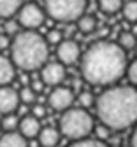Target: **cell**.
I'll use <instances>...</instances> for the list:
<instances>
[{
  "label": "cell",
  "instance_id": "cell-12",
  "mask_svg": "<svg viewBox=\"0 0 137 147\" xmlns=\"http://www.w3.org/2000/svg\"><path fill=\"white\" fill-rule=\"evenodd\" d=\"M16 77V65L11 58L0 54V86H9Z\"/></svg>",
  "mask_w": 137,
  "mask_h": 147
},
{
  "label": "cell",
  "instance_id": "cell-11",
  "mask_svg": "<svg viewBox=\"0 0 137 147\" xmlns=\"http://www.w3.org/2000/svg\"><path fill=\"white\" fill-rule=\"evenodd\" d=\"M42 126H41V119L35 117L33 114H28L25 117L19 119V126H18V131L25 135L27 138H37L39 133H41Z\"/></svg>",
  "mask_w": 137,
  "mask_h": 147
},
{
  "label": "cell",
  "instance_id": "cell-7",
  "mask_svg": "<svg viewBox=\"0 0 137 147\" xmlns=\"http://www.w3.org/2000/svg\"><path fill=\"white\" fill-rule=\"evenodd\" d=\"M72 103H74V91L67 86L53 88L48 96V105L53 110H58V112H65L67 109L72 107Z\"/></svg>",
  "mask_w": 137,
  "mask_h": 147
},
{
  "label": "cell",
  "instance_id": "cell-9",
  "mask_svg": "<svg viewBox=\"0 0 137 147\" xmlns=\"http://www.w3.org/2000/svg\"><path fill=\"white\" fill-rule=\"evenodd\" d=\"M81 47L74 39H63L60 44L56 46V58L58 61H62L65 67L74 65L77 61H81Z\"/></svg>",
  "mask_w": 137,
  "mask_h": 147
},
{
  "label": "cell",
  "instance_id": "cell-4",
  "mask_svg": "<svg viewBox=\"0 0 137 147\" xmlns=\"http://www.w3.org/2000/svg\"><path fill=\"white\" fill-rule=\"evenodd\" d=\"M58 130L63 137L70 140H81V138H88L95 131V121L93 116L88 112V109L70 107L65 112H62Z\"/></svg>",
  "mask_w": 137,
  "mask_h": 147
},
{
  "label": "cell",
  "instance_id": "cell-29",
  "mask_svg": "<svg viewBox=\"0 0 137 147\" xmlns=\"http://www.w3.org/2000/svg\"><path fill=\"white\" fill-rule=\"evenodd\" d=\"M11 44H12L11 35H7L5 32H4V33H0V51H4V49H11Z\"/></svg>",
  "mask_w": 137,
  "mask_h": 147
},
{
  "label": "cell",
  "instance_id": "cell-24",
  "mask_svg": "<svg viewBox=\"0 0 137 147\" xmlns=\"http://www.w3.org/2000/svg\"><path fill=\"white\" fill-rule=\"evenodd\" d=\"M46 40H48V44H53V46H58L62 40H63V33L60 32V30H56V28H53V30H49L48 33H46Z\"/></svg>",
  "mask_w": 137,
  "mask_h": 147
},
{
  "label": "cell",
  "instance_id": "cell-15",
  "mask_svg": "<svg viewBox=\"0 0 137 147\" xmlns=\"http://www.w3.org/2000/svg\"><path fill=\"white\" fill-rule=\"evenodd\" d=\"M23 5V0H0V20H11Z\"/></svg>",
  "mask_w": 137,
  "mask_h": 147
},
{
  "label": "cell",
  "instance_id": "cell-18",
  "mask_svg": "<svg viewBox=\"0 0 137 147\" xmlns=\"http://www.w3.org/2000/svg\"><path fill=\"white\" fill-rule=\"evenodd\" d=\"M67 147H109L106 144V140H100V138H81V140H72V144H69Z\"/></svg>",
  "mask_w": 137,
  "mask_h": 147
},
{
  "label": "cell",
  "instance_id": "cell-8",
  "mask_svg": "<svg viewBox=\"0 0 137 147\" xmlns=\"http://www.w3.org/2000/svg\"><path fill=\"white\" fill-rule=\"evenodd\" d=\"M65 77H67V68L62 61H48L41 68V79L46 86H51V88L62 86Z\"/></svg>",
  "mask_w": 137,
  "mask_h": 147
},
{
  "label": "cell",
  "instance_id": "cell-16",
  "mask_svg": "<svg viewBox=\"0 0 137 147\" xmlns=\"http://www.w3.org/2000/svg\"><path fill=\"white\" fill-rule=\"evenodd\" d=\"M76 25H77V30L81 33H85V35H90V33H93L97 30V20L91 14H83L79 20L76 21Z\"/></svg>",
  "mask_w": 137,
  "mask_h": 147
},
{
  "label": "cell",
  "instance_id": "cell-27",
  "mask_svg": "<svg viewBox=\"0 0 137 147\" xmlns=\"http://www.w3.org/2000/svg\"><path fill=\"white\" fill-rule=\"evenodd\" d=\"M30 114H33L35 117H39V119H42L44 116H46V107L42 105V103H33L32 105V112Z\"/></svg>",
  "mask_w": 137,
  "mask_h": 147
},
{
  "label": "cell",
  "instance_id": "cell-23",
  "mask_svg": "<svg viewBox=\"0 0 137 147\" xmlns=\"http://www.w3.org/2000/svg\"><path fill=\"white\" fill-rule=\"evenodd\" d=\"M77 102H79V107H83V109H90V107H95L97 98L93 96L91 91H81L79 96H77Z\"/></svg>",
  "mask_w": 137,
  "mask_h": 147
},
{
  "label": "cell",
  "instance_id": "cell-21",
  "mask_svg": "<svg viewBox=\"0 0 137 147\" xmlns=\"http://www.w3.org/2000/svg\"><path fill=\"white\" fill-rule=\"evenodd\" d=\"M2 128H4V131H16L18 130V126H19V119L18 116L12 112V114H4L2 117Z\"/></svg>",
  "mask_w": 137,
  "mask_h": 147
},
{
  "label": "cell",
  "instance_id": "cell-31",
  "mask_svg": "<svg viewBox=\"0 0 137 147\" xmlns=\"http://www.w3.org/2000/svg\"><path fill=\"white\" fill-rule=\"evenodd\" d=\"M130 147H137V126L134 128V131H132V135H130Z\"/></svg>",
  "mask_w": 137,
  "mask_h": 147
},
{
  "label": "cell",
  "instance_id": "cell-14",
  "mask_svg": "<svg viewBox=\"0 0 137 147\" xmlns=\"http://www.w3.org/2000/svg\"><path fill=\"white\" fill-rule=\"evenodd\" d=\"M0 147H28V138L16 131H5L0 137Z\"/></svg>",
  "mask_w": 137,
  "mask_h": 147
},
{
  "label": "cell",
  "instance_id": "cell-22",
  "mask_svg": "<svg viewBox=\"0 0 137 147\" xmlns=\"http://www.w3.org/2000/svg\"><path fill=\"white\" fill-rule=\"evenodd\" d=\"M19 98H21V103H25V105H33L37 93L33 91L32 86H25V88L19 89Z\"/></svg>",
  "mask_w": 137,
  "mask_h": 147
},
{
  "label": "cell",
  "instance_id": "cell-26",
  "mask_svg": "<svg viewBox=\"0 0 137 147\" xmlns=\"http://www.w3.org/2000/svg\"><path fill=\"white\" fill-rule=\"evenodd\" d=\"M111 128H107L106 124H95V135H97V138H100V140H107L109 138V135H111Z\"/></svg>",
  "mask_w": 137,
  "mask_h": 147
},
{
  "label": "cell",
  "instance_id": "cell-32",
  "mask_svg": "<svg viewBox=\"0 0 137 147\" xmlns=\"http://www.w3.org/2000/svg\"><path fill=\"white\" fill-rule=\"evenodd\" d=\"M0 128H2V123H0Z\"/></svg>",
  "mask_w": 137,
  "mask_h": 147
},
{
  "label": "cell",
  "instance_id": "cell-30",
  "mask_svg": "<svg viewBox=\"0 0 137 147\" xmlns=\"http://www.w3.org/2000/svg\"><path fill=\"white\" fill-rule=\"evenodd\" d=\"M32 88H33V91H35V93H41V91L44 89V82H42V79L41 77H39V79H35V81H32V84H30Z\"/></svg>",
  "mask_w": 137,
  "mask_h": 147
},
{
  "label": "cell",
  "instance_id": "cell-2",
  "mask_svg": "<svg viewBox=\"0 0 137 147\" xmlns=\"http://www.w3.org/2000/svg\"><path fill=\"white\" fill-rule=\"evenodd\" d=\"M95 114L112 131H123L137 123V88L107 86L97 96Z\"/></svg>",
  "mask_w": 137,
  "mask_h": 147
},
{
  "label": "cell",
  "instance_id": "cell-13",
  "mask_svg": "<svg viewBox=\"0 0 137 147\" xmlns=\"http://www.w3.org/2000/svg\"><path fill=\"white\" fill-rule=\"evenodd\" d=\"M60 130L58 128H53V126H46L41 130L37 137V142L41 147H56L58 142H60Z\"/></svg>",
  "mask_w": 137,
  "mask_h": 147
},
{
  "label": "cell",
  "instance_id": "cell-3",
  "mask_svg": "<svg viewBox=\"0 0 137 147\" xmlns=\"http://www.w3.org/2000/svg\"><path fill=\"white\" fill-rule=\"evenodd\" d=\"M48 40L35 30H25L12 37L11 60L14 61L16 68L25 72L41 70L48 63Z\"/></svg>",
  "mask_w": 137,
  "mask_h": 147
},
{
  "label": "cell",
  "instance_id": "cell-19",
  "mask_svg": "<svg viewBox=\"0 0 137 147\" xmlns=\"http://www.w3.org/2000/svg\"><path fill=\"white\" fill-rule=\"evenodd\" d=\"M123 18L128 23H137V0H128L123 4Z\"/></svg>",
  "mask_w": 137,
  "mask_h": 147
},
{
  "label": "cell",
  "instance_id": "cell-28",
  "mask_svg": "<svg viewBox=\"0 0 137 147\" xmlns=\"http://www.w3.org/2000/svg\"><path fill=\"white\" fill-rule=\"evenodd\" d=\"M18 26H19V23H18V20L16 21H12V20H7V23H5V33L7 35H16V33H19L18 32Z\"/></svg>",
  "mask_w": 137,
  "mask_h": 147
},
{
  "label": "cell",
  "instance_id": "cell-25",
  "mask_svg": "<svg viewBox=\"0 0 137 147\" xmlns=\"http://www.w3.org/2000/svg\"><path fill=\"white\" fill-rule=\"evenodd\" d=\"M127 79L130 81L132 86H137V60L128 63V67H127Z\"/></svg>",
  "mask_w": 137,
  "mask_h": 147
},
{
  "label": "cell",
  "instance_id": "cell-5",
  "mask_svg": "<svg viewBox=\"0 0 137 147\" xmlns=\"http://www.w3.org/2000/svg\"><path fill=\"white\" fill-rule=\"evenodd\" d=\"M44 11L55 21H77L86 11V0H44Z\"/></svg>",
  "mask_w": 137,
  "mask_h": 147
},
{
  "label": "cell",
  "instance_id": "cell-17",
  "mask_svg": "<svg viewBox=\"0 0 137 147\" xmlns=\"http://www.w3.org/2000/svg\"><path fill=\"white\" fill-rule=\"evenodd\" d=\"M99 9L104 14H116L123 9V0H99Z\"/></svg>",
  "mask_w": 137,
  "mask_h": 147
},
{
  "label": "cell",
  "instance_id": "cell-10",
  "mask_svg": "<svg viewBox=\"0 0 137 147\" xmlns=\"http://www.w3.org/2000/svg\"><path fill=\"white\" fill-rule=\"evenodd\" d=\"M21 98H19V91H16L11 84L9 86H0V114H12L18 110Z\"/></svg>",
  "mask_w": 137,
  "mask_h": 147
},
{
  "label": "cell",
  "instance_id": "cell-6",
  "mask_svg": "<svg viewBox=\"0 0 137 147\" xmlns=\"http://www.w3.org/2000/svg\"><path fill=\"white\" fill-rule=\"evenodd\" d=\"M16 16H18L19 26H23L25 30H37L39 26H42V23H44V9L39 7L33 2L23 4Z\"/></svg>",
  "mask_w": 137,
  "mask_h": 147
},
{
  "label": "cell",
  "instance_id": "cell-1",
  "mask_svg": "<svg viewBox=\"0 0 137 147\" xmlns=\"http://www.w3.org/2000/svg\"><path fill=\"white\" fill-rule=\"evenodd\" d=\"M127 51L111 40L93 42L81 56V76L93 86H114L127 76Z\"/></svg>",
  "mask_w": 137,
  "mask_h": 147
},
{
  "label": "cell",
  "instance_id": "cell-20",
  "mask_svg": "<svg viewBox=\"0 0 137 147\" xmlns=\"http://www.w3.org/2000/svg\"><path fill=\"white\" fill-rule=\"evenodd\" d=\"M118 44L125 49V51H132L137 46V37L132 32H121L118 37Z\"/></svg>",
  "mask_w": 137,
  "mask_h": 147
}]
</instances>
